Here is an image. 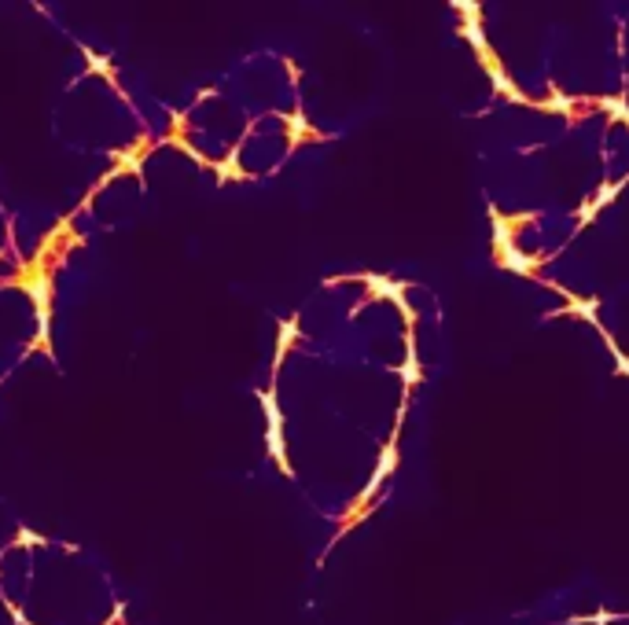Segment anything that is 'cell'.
Returning a JSON list of instances; mask_svg holds the SVG:
<instances>
[{
	"instance_id": "cell-1",
	"label": "cell",
	"mask_w": 629,
	"mask_h": 625,
	"mask_svg": "<svg viewBox=\"0 0 629 625\" xmlns=\"http://www.w3.org/2000/svg\"><path fill=\"white\" fill-rule=\"evenodd\" d=\"M30 291H33V298H37V306H41V309H45V294H48V291H45V280H37V283H30Z\"/></svg>"
}]
</instances>
